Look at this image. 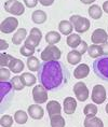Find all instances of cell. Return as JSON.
Instances as JSON below:
<instances>
[{
    "mask_svg": "<svg viewBox=\"0 0 108 127\" xmlns=\"http://www.w3.org/2000/svg\"><path fill=\"white\" fill-rule=\"evenodd\" d=\"M67 68L58 62H46L41 64L38 71V80L47 91H57L68 82Z\"/></svg>",
    "mask_w": 108,
    "mask_h": 127,
    "instance_id": "obj_1",
    "label": "cell"
},
{
    "mask_svg": "<svg viewBox=\"0 0 108 127\" xmlns=\"http://www.w3.org/2000/svg\"><path fill=\"white\" fill-rule=\"evenodd\" d=\"M93 71L97 78L108 81V56H101L94 60Z\"/></svg>",
    "mask_w": 108,
    "mask_h": 127,
    "instance_id": "obj_2",
    "label": "cell"
},
{
    "mask_svg": "<svg viewBox=\"0 0 108 127\" xmlns=\"http://www.w3.org/2000/svg\"><path fill=\"white\" fill-rule=\"evenodd\" d=\"M14 88L12 86L11 82H0V106L1 110L3 108H7L8 103L12 100L14 96Z\"/></svg>",
    "mask_w": 108,
    "mask_h": 127,
    "instance_id": "obj_3",
    "label": "cell"
},
{
    "mask_svg": "<svg viewBox=\"0 0 108 127\" xmlns=\"http://www.w3.org/2000/svg\"><path fill=\"white\" fill-rule=\"evenodd\" d=\"M70 23L74 26V29L77 31L78 33H83L90 29L91 23L87 17L80 16V15H71L69 18Z\"/></svg>",
    "mask_w": 108,
    "mask_h": 127,
    "instance_id": "obj_4",
    "label": "cell"
},
{
    "mask_svg": "<svg viewBox=\"0 0 108 127\" xmlns=\"http://www.w3.org/2000/svg\"><path fill=\"white\" fill-rule=\"evenodd\" d=\"M62 52L57 46L55 45H48L42 52H41V59L46 62H54V60H58L61 58Z\"/></svg>",
    "mask_w": 108,
    "mask_h": 127,
    "instance_id": "obj_5",
    "label": "cell"
},
{
    "mask_svg": "<svg viewBox=\"0 0 108 127\" xmlns=\"http://www.w3.org/2000/svg\"><path fill=\"white\" fill-rule=\"evenodd\" d=\"M4 10L16 16L23 15L25 12V5L17 0H8L4 2Z\"/></svg>",
    "mask_w": 108,
    "mask_h": 127,
    "instance_id": "obj_6",
    "label": "cell"
},
{
    "mask_svg": "<svg viewBox=\"0 0 108 127\" xmlns=\"http://www.w3.org/2000/svg\"><path fill=\"white\" fill-rule=\"evenodd\" d=\"M41 38H42V32H41V30L39 28H33V29L30 30L29 32V36L26 38V40H25V45L27 46H30V47H34V49H36V47L39 45L40 41H41Z\"/></svg>",
    "mask_w": 108,
    "mask_h": 127,
    "instance_id": "obj_7",
    "label": "cell"
},
{
    "mask_svg": "<svg viewBox=\"0 0 108 127\" xmlns=\"http://www.w3.org/2000/svg\"><path fill=\"white\" fill-rule=\"evenodd\" d=\"M18 27V20H16L13 16L5 17L3 21L1 22L0 25V30L2 33H11Z\"/></svg>",
    "mask_w": 108,
    "mask_h": 127,
    "instance_id": "obj_8",
    "label": "cell"
},
{
    "mask_svg": "<svg viewBox=\"0 0 108 127\" xmlns=\"http://www.w3.org/2000/svg\"><path fill=\"white\" fill-rule=\"evenodd\" d=\"M72 91H74V93H75L76 98H77L79 101H81V102L82 101H85L89 98V88L83 82H81V81L77 82V83L74 85Z\"/></svg>",
    "mask_w": 108,
    "mask_h": 127,
    "instance_id": "obj_9",
    "label": "cell"
},
{
    "mask_svg": "<svg viewBox=\"0 0 108 127\" xmlns=\"http://www.w3.org/2000/svg\"><path fill=\"white\" fill-rule=\"evenodd\" d=\"M91 98L95 104H101L106 100V90H105L103 85L101 84L95 85L93 90H92Z\"/></svg>",
    "mask_w": 108,
    "mask_h": 127,
    "instance_id": "obj_10",
    "label": "cell"
},
{
    "mask_svg": "<svg viewBox=\"0 0 108 127\" xmlns=\"http://www.w3.org/2000/svg\"><path fill=\"white\" fill-rule=\"evenodd\" d=\"M33 99L36 103L41 104L48 101V91L42 85H36L33 90Z\"/></svg>",
    "mask_w": 108,
    "mask_h": 127,
    "instance_id": "obj_11",
    "label": "cell"
},
{
    "mask_svg": "<svg viewBox=\"0 0 108 127\" xmlns=\"http://www.w3.org/2000/svg\"><path fill=\"white\" fill-rule=\"evenodd\" d=\"M108 40V33L102 28H97L93 31L91 36V41L93 44H97V45H102Z\"/></svg>",
    "mask_w": 108,
    "mask_h": 127,
    "instance_id": "obj_12",
    "label": "cell"
},
{
    "mask_svg": "<svg viewBox=\"0 0 108 127\" xmlns=\"http://www.w3.org/2000/svg\"><path fill=\"white\" fill-rule=\"evenodd\" d=\"M63 109H64L65 114L67 115H71L75 113L76 109H77V101L74 97H67L64 99V103H63Z\"/></svg>",
    "mask_w": 108,
    "mask_h": 127,
    "instance_id": "obj_13",
    "label": "cell"
},
{
    "mask_svg": "<svg viewBox=\"0 0 108 127\" xmlns=\"http://www.w3.org/2000/svg\"><path fill=\"white\" fill-rule=\"evenodd\" d=\"M28 115L34 120H41L44 115V111L39 104H30L28 107Z\"/></svg>",
    "mask_w": 108,
    "mask_h": 127,
    "instance_id": "obj_14",
    "label": "cell"
},
{
    "mask_svg": "<svg viewBox=\"0 0 108 127\" xmlns=\"http://www.w3.org/2000/svg\"><path fill=\"white\" fill-rule=\"evenodd\" d=\"M89 73H90V67L85 64H80L78 65V67L74 70V77L78 80H81V79L87 78Z\"/></svg>",
    "mask_w": 108,
    "mask_h": 127,
    "instance_id": "obj_15",
    "label": "cell"
},
{
    "mask_svg": "<svg viewBox=\"0 0 108 127\" xmlns=\"http://www.w3.org/2000/svg\"><path fill=\"white\" fill-rule=\"evenodd\" d=\"M47 111H48V115L51 117L53 115H56V114H61L62 107H61V104H59L58 101L51 100L47 104Z\"/></svg>",
    "mask_w": 108,
    "mask_h": 127,
    "instance_id": "obj_16",
    "label": "cell"
},
{
    "mask_svg": "<svg viewBox=\"0 0 108 127\" xmlns=\"http://www.w3.org/2000/svg\"><path fill=\"white\" fill-rule=\"evenodd\" d=\"M26 38H27V30L25 29V28L17 29L16 32L12 37V43L15 44V45H20V44H22L23 41L26 40Z\"/></svg>",
    "mask_w": 108,
    "mask_h": 127,
    "instance_id": "obj_17",
    "label": "cell"
},
{
    "mask_svg": "<svg viewBox=\"0 0 108 127\" xmlns=\"http://www.w3.org/2000/svg\"><path fill=\"white\" fill-rule=\"evenodd\" d=\"M9 69L13 72V73H20V72H22L24 70V67H25V65H24V63L22 62L21 59H18V58H13L10 62V64H9Z\"/></svg>",
    "mask_w": 108,
    "mask_h": 127,
    "instance_id": "obj_18",
    "label": "cell"
},
{
    "mask_svg": "<svg viewBox=\"0 0 108 127\" xmlns=\"http://www.w3.org/2000/svg\"><path fill=\"white\" fill-rule=\"evenodd\" d=\"M82 39L80 38L78 33H70L69 36L67 37V40H66V42H67V45L69 47H71L72 50H76L78 49V46L80 45Z\"/></svg>",
    "mask_w": 108,
    "mask_h": 127,
    "instance_id": "obj_19",
    "label": "cell"
},
{
    "mask_svg": "<svg viewBox=\"0 0 108 127\" xmlns=\"http://www.w3.org/2000/svg\"><path fill=\"white\" fill-rule=\"evenodd\" d=\"M81 57H82V54L79 52L78 50H72L67 54V60H68V63L72 66L80 64Z\"/></svg>",
    "mask_w": 108,
    "mask_h": 127,
    "instance_id": "obj_20",
    "label": "cell"
},
{
    "mask_svg": "<svg viewBox=\"0 0 108 127\" xmlns=\"http://www.w3.org/2000/svg\"><path fill=\"white\" fill-rule=\"evenodd\" d=\"M47 18H48V15L42 10H36L31 14V21L35 24H43L47 21Z\"/></svg>",
    "mask_w": 108,
    "mask_h": 127,
    "instance_id": "obj_21",
    "label": "cell"
},
{
    "mask_svg": "<svg viewBox=\"0 0 108 127\" xmlns=\"http://www.w3.org/2000/svg\"><path fill=\"white\" fill-rule=\"evenodd\" d=\"M72 29H74V26L70 23V21H61L58 24V30L62 34H65V36H69L71 33Z\"/></svg>",
    "mask_w": 108,
    "mask_h": 127,
    "instance_id": "obj_22",
    "label": "cell"
},
{
    "mask_svg": "<svg viewBox=\"0 0 108 127\" xmlns=\"http://www.w3.org/2000/svg\"><path fill=\"white\" fill-rule=\"evenodd\" d=\"M46 41L49 45H55L61 41V33L57 31H49L46 34Z\"/></svg>",
    "mask_w": 108,
    "mask_h": 127,
    "instance_id": "obj_23",
    "label": "cell"
},
{
    "mask_svg": "<svg viewBox=\"0 0 108 127\" xmlns=\"http://www.w3.org/2000/svg\"><path fill=\"white\" fill-rule=\"evenodd\" d=\"M84 127H104L103 121L100 117H85L84 120Z\"/></svg>",
    "mask_w": 108,
    "mask_h": 127,
    "instance_id": "obj_24",
    "label": "cell"
},
{
    "mask_svg": "<svg viewBox=\"0 0 108 127\" xmlns=\"http://www.w3.org/2000/svg\"><path fill=\"white\" fill-rule=\"evenodd\" d=\"M27 67L30 71L33 72H36V71H39L40 69V63H39V59L35 56H30V57H27Z\"/></svg>",
    "mask_w": 108,
    "mask_h": 127,
    "instance_id": "obj_25",
    "label": "cell"
},
{
    "mask_svg": "<svg viewBox=\"0 0 108 127\" xmlns=\"http://www.w3.org/2000/svg\"><path fill=\"white\" fill-rule=\"evenodd\" d=\"M89 15L91 16V18H93V20H100L102 17V15H103V10L98 7L97 4H92L90 8H89Z\"/></svg>",
    "mask_w": 108,
    "mask_h": 127,
    "instance_id": "obj_26",
    "label": "cell"
},
{
    "mask_svg": "<svg viewBox=\"0 0 108 127\" xmlns=\"http://www.w3.org/2000/svg\"><path fill=\"white\" fill-rule=\"evenodd\" d=\"M50 124H51V127H65V125H66L64 117H63L61 114H56V115L51 116Z\"/></svg>",
    "mask_w": 108,
    "mask_h": 127,
    "instance_id": "obj_27",
    "label": "cell"
},
{
    "mask_svg": "<svg viewBox=\"0 0 108 127\" xmlns=\"http://www.w3.org/2000/svg\"><path fill=\"white\" fill-rule=\"evenodd\" d=\"M21 79L23 81V83L25 86H33V85L36 83V77L33 73H29V72H25V73H22Z\"/></svg>",
    "mask_w": 108,
    "mask_h": 127,
    "instance_id": "obj_28",
    "label": "cell"
},
{
    "mask_svg": "<svg viewBox=\"0 0 108 127\" xmlns=\"http://www.w3.org/2000/svg\"><path fill=\"white\" fill-rule=\"evenodd\" d=\"M88 53L90 57L92 58H98V57L103 56V53H102V47L97 44H92L88 47Z\"/></svg>",
    "mask_w": 108,
    "mask_h": 127,
    "instance_id": "obj_29",
    "label": "cell"
},
{
    "mask_svg": "<svg viewBox=\"0 0 108 127\" xmlns=\"http://www.w3.org/2000/svg\"><path fill=\"white\" fill-rule=\"evenodd\" d=\"M14 121L20 125H23V124L27 123L28 121V113H26L23 110H17L16 112L14 113Z\"/></svg>",
    "mask_w": 108,
    "mask_h": 127,
    "instance_id": "obj_30",
    "label": "cell"
},
{
    "mask_svg": "<svg viewBox=\"0 0 108 127\" xmlns=\"http://www.w3.org/2000/svg\"><path fill=\"white\" fill-rule=\"evenodd\" d=\"M97 111H98V109H97L96 104L95 103H89L84 107L83 113H84L85 117H94L97 114Z\"/></svg>",
    "mask_w": 108,
    "mask_h": 127,
    "instance_id": "obj_31",
    "label": "cell"
},
{
    "mask_svg": "<svg viewBox=\"0 0 108 127\" xmlns=\"http://www.w3.org/2000/svg\"><path fill=\"white\" fill-rule=\"evenodd\" d=\"M10 82H11L12 86H13V88H14L15 91H22V90H24L25 85H24V83H23V81H22L21 77H18V75L14 77Z\"/></svg>",
    "mask_w": 108,
    "mask_h": 127,
    "instance_id": "obj_32",
    "label": "cell"
},
{
    "mask_svg": "<svg viewBox=\"0 0 108 127\" xmlns=\"http://www.w3.org/2000/svg\"><path fill=\"white\" fill-rule=\"evenodd\" d=\"M14 57L11 56L10 54H5V53H1L0 54V66L1 67H8L9 64Z\"/></svg>",
    "mask_w": 108,
    "mask_h": 127,
    "instance_id": "obj_33",
    "label": "cell"
},
{
    "mask_svg": "<svg viewBox=\"0 0 108 127\" xmlns=\"http://www.w3.org/2000/svg\"><path fill=\"white\" fill-rule=\"evenodd\" d=\"M0 124H1V127H11L13 125V117L9 114H4L0 119Z\"/></svg>",
    "mask_w": 108,
    "mask_h": 127,
    "instance_id": "obj_34",
    "label": "cell"
},
{
    "mask_svg": "<svg viewBox=\"0 0 108 127\" xmlns=\"http://www.w3.org/2000/svg\"><path fill=\"white\" fill-rule=\"evenodd\" d=\"M20 53L23 56H25V57H30V56H34L35 49H34V47H30V46H27V45H25V44H24L23 46H21Z\"/></svg>",
    "mask_w": 108,
    "mask_h": 127,
    "instance_id": "obj_35",
    "label": "cell"
},
{
    "mask_svg": "<svg viewBox=\"0 0 108 127\" xmlns=\"http://www.w3.org/2000/svg\"><path fill=\"white\" fill-rule=\"evenodd\" d=\"M11 70L5 67H1L0 69V82H5L11 78Z\"/></svg>",
    "mask_w": 108,
    "mask_h": 127,
    "instance_id": "obj_36",
    "label": "cell"
},
{
    "mask_svg": "<svg viewBox=\"0 0 108 127\" xmlns=\"http://www.w3.org/2000/svg\"><path fill=\"white\" fill-rule=\"evenodd\" d=\"M88 47H89L88 43L85 42V41H81L80 45H79V46H78V49H76V50H78L81 54H84L85 52H88Z\"/></svg>",
    "mask_w": 108,
    "mask_h": 127,
    "instance_id": "obj_37",
    "label": "cell"
},
{
    "mask_svg": "<svg viewBox=\"0 0 108 127\" xmlns=\"http://www.w3.org/2000/svg\"><path fill=\"white\" fill-rule=\"evenodd\" d=\"M39 0H24V3L27 8H35L38 4Z\"/></svg>",
    "mask_w": 108,
    "mask_h": 127,
    "instance_id": "obj_38",
    "label": "cell"
},
{
    "mask_svg": "<svg viewBox=\"0 0 108 127\" xmlns=\"http://www.w3.org/2000/svg\"><path fill=\"white\" fill-rule=\"evenodd\" d=\"M102 47V53H103V56H108V41L105 42L104 44L101 45Z\"/></svg>",
    "mask_w": 108,
    "mask_h": 127,
    "instance_id": "obj_39",
    "label": "cell"
},
{
    "mask_svg": "<svg viewBox=\"0 0 108 127\" xmlns=\"http://www.w3.org/2000/svg\"><path fill=\"white\" fill-rule=\"evenodd\" d=\"M39 3L44 5V7H50L54 3V0H39Z\"/></svg>",
    "mask_w": 108,
    "mask_h": 127,
    "instance_id": "obj_40",
    "label": "cell"
},
{
    "mask_svg": "<svg viewBox=\"0 0 108 127\" xmlns=\"http://www.w3.org/2000/svg\"><path fill=\"white\" fill-rule=\"evenodd\" d=\"M8 47H9V44H8L7 41L3 40V39L0 40V50H1V51H4V50H7Z\"/></svg>",
    "mask_w": 108,
    "mask_h": 127,
    "instance_id": "obj_41",
    "label": "cell"
},
{
    "mask_svg": "<svg viewBox=\"0 0 108 127\" xmlns=\"http://www.w3.org/2000/svg\"><path fill=\"white\" fill-rule=\"evenodd\" d=\"M103 11L106 12V13L108 14V0H107V1H105L103 3Z\"/></svg>",
    "mask_w": 108,
    "mask_h": 127,
    "instance_id": "obj_42",
    "label": "cell"
},
{
    "mask_svg": "<svg viewBox=\"0 0 108 127\" xmlns=\"http://www.w3.org/2000/svg\"><path fill=\"white\" fill-rule=\"evenodd\" d=\"M80 1L83 4H91V3H93V2H95V0H80Z\"/></svg>",
    "mask_w": 108,
    "mask_h": 127,
    "instance_id": "obj_43",
    "label": "cell"
},
{
    "mask_svg": "<svg viewBox=\"0 0 108 127\" xmlns=\"http://www.w3.org/2000/svg\"><path fill=\"white\" fill-rule=\"evenodd\" d=\"M105 111H106V113L108 114V103L106 104V107H105Z\"/></svg>",
    "mask_w": 108,
    "mask_h": 127,
    "instance_id": "obj_44",
    "label": "cell"
}]
</instances>
